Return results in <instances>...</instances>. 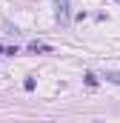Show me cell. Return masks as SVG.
Returning a JSON list of instances; mask_svg holds the SVG:
<instances>
[{"instance_id": "cell-1", "label": "cell", "mask_w": 120, "mask_h": 123, "mask_svg": "<svg viewBox=\"0 0 120 123\" xmlns=\"http://www.w3.org/2000/svg\"><path fill=\"white\" fill-rule=\"evenodd\" d=\"M57 17L63 23H69V0H57Z\"/></svg>"}, {"instance_id": "cell-2", "label": "cell", "mask_w": 120, "mask_h": 123, "mask_svg": "<svg viewBox=\"0 0 120 123\" xmlns=\"http://www.w3.org/2000/svg\"><path fill=\"white\" fill-rule=\"evenodd\" d=\"M29 52H52V46H46V43H37V40H31V43H29Z\"/></svg>"}, {"instance_id": "cell-3", "label": "cell", "mask_w": 120, "mask_h": 123, "mask_svg": "<svg viewBox=\"0 0 120 123\" xmlns=\"http://www.w3.org/2000/svg\"><path fill=\"white\" fill-rule=\"evenodd\" d=\"M23 89H26V92H31V89H34V77H26V83H23Z\"/></svg>"}, {"instance_id": "cell-4", "label": "cell", "mask_w": 120, "mask_h": 123, "mask_svg": "<svg viewBox=\"0 0 120 123\" xmlns=\"http://www.w3.org/2000/svg\"><path fill=\"white\" fill-rule=\"evenodd\" d=\"M0 52L3 55H17V49H12V46H0Z\"/></svg>"}, {"instance_id": "cell-5", "label": "cell", "mask_w": 120, "mask_h": 123, "mask_svg": "<svg viewBox=\"0 0 120 123\" xmlns=\"http://www.w3.org/2000/svg\"><path fill=\"white\" fill-rule=\"evenodd\" d=\"M86 83H89L91 89H94V86H97V77H94V74H86Z\"/></svg>"}]
</instances>
